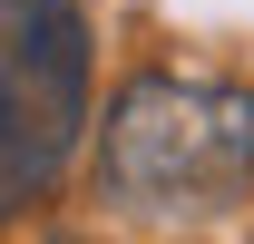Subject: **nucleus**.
I'll use <instances>...</instances> for the list:
<instances>
[{
    "instance_id": "obj_3",
    "label": "nucleus",
    "mask_w": 254,
    "mask_h": 244,
    "mask_svg": "<svg viewBox=\"0 0 254 244\" xmlns=\"http://www.w3.org/2000/svg\"><path fill=\"white\" fill-rule=\"evenodd\" d=\"M49 244H88V235H49Z\"/></svg>"
},
{
    "instance_id": "obj_1",
    "label": "nucleus",
    "mask_w": 254,
    "mask_h": 244,
    "mask_svg": "<svg viewBox=\"0 0 254 244\" xmlns=\"http://www.w3.org/2000/svg\"><path fill=\"white\" fill-rule=\"evenodd\" d=\"M98 195L137 225H215L254 195V98L225 78L147 68L98 127Z\"/></svg>"
},
{
    "instance_id": "obj_2",
    "label": "nucleus",
    "mask_w": 254,
    "mask_h": 244,
    "mask_svg": "<svg viewBox=\"0 0 254 244\" xmlns=\"http://www.w3.org/2000/svg\"><path fill=\"white\" fill-rule=\"evenodd\" d=\"M88 137V20L78 0H0V225L68 176Z\"/></svg>"
}]
</instances>
